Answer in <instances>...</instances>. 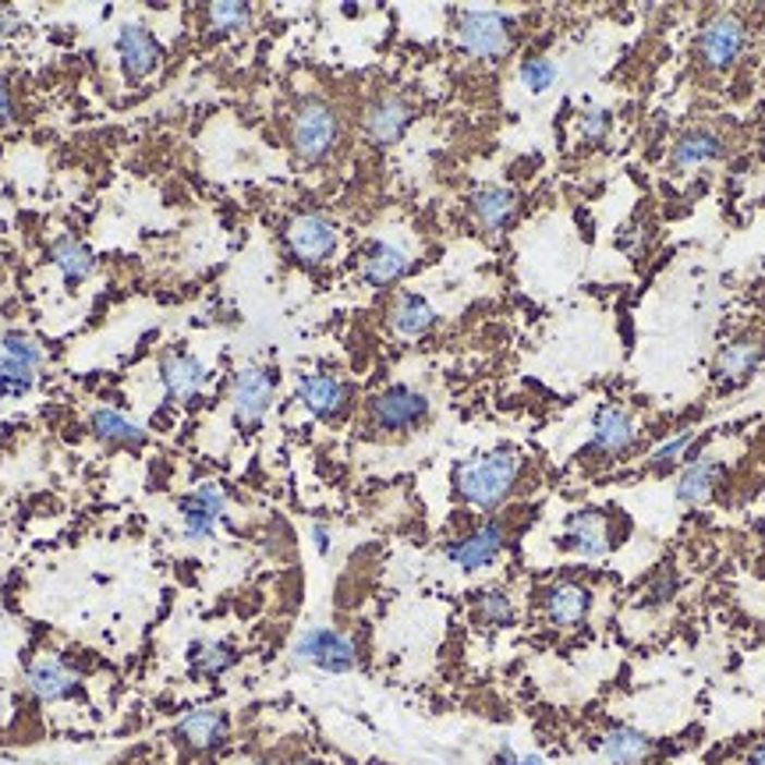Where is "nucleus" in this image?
<instances>
[{"mask_svg": "<svg viewBox=\"0 0 765 765\" xmlns=\"http://www.w3.org/2000/svg\"><path fill=\"white\" fill-rule=\"evenodd\" d=\"M425 418H429V397L408 382H397L368 401V425L379 433H408Z\"/></svg>", "mask_w": 765, "mask_h": 765, "instance_id": "7ed1b4c3", "label": "nucleus"}, {"mask_svg": "<svg viewBox=\"0 0 765 765\" xmlns=\"http://www.w3.org/2000/svg\"><path fill=\"white\" fill-rule=\"evenodd\" d=\"M291 765H326V762H319V758H294Z\"/></svg>", "mask_w": 765, "mask_h": 765, "instance_id": "a18cd8bd", "label": "nucleus"}, {"mask_svg": "<svg viewBox=\"0 0 765 765\" xmlns=\"http://www.w3.org/2000/svg\"><path fill=\"white\" fill-rule=\"evenodd\" d=\"M50 259H53V266L64 274V280H68V283L85 280V277L93 274V266H96L93 252L85 248L82 241H75V238H61V241H53Z\"/></svg>", "mask_w": 765, "mask_h": 765, "instance_id": "c85d7f7f", "label": "nucleus"}, {"mask_svg": "<svg viewBox=\"0 0 765 765\" xmlns=\"http://www.w3.org/2000/svg\"><path fill=\"white\" fill-rule=\"evenodd\" d=\"M408 266H411V259H408L404 248L390 245V241H373L365 252L362 277H365V283H373V288H390V283H397L408 274Z\"/></svg>", "mask_w": 765, "mask_h": 765, "instance_id": "4be33fe9", "label": "nucleus"}, {"mask_svg": "<svg viewBox=\"0 0 765 765\" xmlns=\"http://www.w3.org/2000/svg\"><path fill=\"white\" fill-rule=\"evenodd\" d=\"M521 475V453L518 450H493L458 464L453 472V486H458L461 500L478 510H496L500 507L514 482Z\"/></svg>", "mask_w": 765, "mask_h": 765, "instance_id": "f257e3e1", "label": "nucleus"}, {"mask_svg": "<svg viewBox=\"0 0 765 765\" xmlns=\"http://www.w3.org/2000/svg\"><path fill=\"white\" fill-rule=\"evenodd\" d=\"M652 737L634 727H614L603 737V755L614 765H645L652 758Z\"/></svg>", "mask_w": 765, "mask_h": 765, "instance_id": "b1692460", "label": "nucleus"}, {"mask_svg": "<svg viewBox=\"0 0 765 765\" xmlns=\"http://www.w3.org/2000/svg\"><path fill=\"white\" fill-rule=\"evenodd\" d=\"M160 379L170 401L178 404H192L206 387V365L189 351H167L160 362Z\"/></svg>", "mask_w": 765, "mask_h": 765, "instance_id": "4468645a", "label": "nucleus"}, {"mask_svg": "<svg viewBox=\"0 0 765 765\" xmlns=\"http://www.w3.org/2000/svg\"><path fill=\"white\" fill-rule=\"evenodd\" d=\"M291 656H294V663L316 666V670H326V673H351L354 666H359V645H354L344 631L308 628L294 642Z\"/></svg>", "mask_w": 765, "mask_h": 765, "instance_id": "20e7f679", "label": "nucleus"}, {"mask_svg": "<svg viewBox=\"0 0 765 765\" xmlns=\"http://www.w3.org/2000/svg\"><path fill=\"white\" fill-rule=\"evenodd\" d=\"M503 543H507V532L500 521H486L482 529L467 532L464 538H458L453 546H447V557L461 567V571H482V567H489L496 557L503 552Z\"/></svg>", "mask_w": 765, "mask_h": 765, "instance_id": "ddd939ff", "label": "nucleus"}, {"mask_svg": "<svg viewBox=\"0 0 765 765\" xmlns=\"http://www.w3.org/2000/svg\"><path fill=\"white\" fill-rule=\"evenodd\" d=\"M298 401H302L316 418L333 422L348 408V387L330 373H308L298 379Z\"/></svg>", "mask_w": 765, "mask_h": 765, "instance_id": "a211bd4d", "label": "nucleus"}, {"mask_svg": "<svg viewBox=\"0 0 765 765\" xmlns=\"http://www.w3.org/2000/svg\"><path fill=\"white\" fill-rule=\"evenodd\" d=\"M514 617H518L514 599L503 588H486L475 599V620L486 623V628H510Z\"/></svg>", "mask_w": 765, "mask_h": 765, "instance_id": "c756f323", "label": "nucleus"}, {"mask_svg": "<svg viewBox=\"0 0 765 765\" xmlns=\"http://www.w3.org/2000/svg\"><path fill=\"white\" fill-rule=\"evenodd\" d=\"M518 765H546V758L543 755H521Z\"/></svg>", "mask_w": 765, "mask_h": 765, "instance_id": "c03bdc74", "label": "nucleus"}, {"mask_svg": "<svg viewBox=\"0 0 765 765\" xmlns=\"http://www.w3.org/2000/svg\"><path fill=\"white\" fill-rule=\"evenodd\" d=\"M762 359H765V337H758V333L737 337L733 344L719 351L713 376H716L719 387H737V382H744L751 373H755Z\"/></svg>", "mask_w": 765, "mask_h": 765, "instance_id": "f3484780", "label": "nucleus"}, {"mask_svg": "<svg viewBox=\"0 0 765 765\" xmlns=\"http://www.w3.org/2000/svg\"><path fill=\"white\" fill-rule=\"evenodd\" d=\"M617 248H620V252H628V255H638V252H642V227H638V223L623 227V231L617 234Z\"/></svg>", "mask_w": 765, "mask_h": 765, "instance_id": "4c0bfd02", "label": "nucleus"}, {"mask_svg": "<svg viewBox=\"0 0 765 765\" xmlns=\"http://www.w3.org/2000/svg\"><path fill=\"white\" fill-rule=\"evenodd\" d=\"M89 425H93V433L99 439H107V444H142V439H146V429H142L135 418H127L124 411H118V408L93 411Z\"/></svg>", "mask_w": 765, "mask_h": 765, "instance_id": "cd10ccee", "label": "nucleus"}, {"mask_svg": "<svg viewBox=\"0 0 765 765\" xmlns=\"http://www.w3.org/2000/svg\"><path fill=\"white\" fill-rule=\"evenodd\" d=\"M209 22L217 33H241L252 22V8L238 4V0H227V4H212L209 8Z\"/></svg>", "mask_w": 765, "mask_h": 765, "instance_id": "2f4dec72", "label": "nucleus"}, {"mask_svg": "<svg viewBox=\"0 0 765 765\" xmlns=\"http://www.w3.org/2000/svg\"><path fill=\"white\" fill-rule=\"evenodd\" d=\"M748 47V25L737 19V14H716L713 22L702 28L699 36V53L708 68H730L733 61H741V53Z\"/></svg>", "mask_w": 765, "mask_h": 765, "instance_id": "0eeeda50", "label": "nucleus"}, {"mask_svg": "<svg viewBox=\"0 0 765 765\" xmlns=\"http://www.w3.org/2000/svg\"><path fill=\"white\" fill-rule=\"evenodd\" d=\"M390 323L401 337H422L425 330H433L436 308L425 302L422 294H401V298H397V305H393Z\"/></svg>", "mask_w": 765, "mask_h": 765, "instance_id": "bb28decb", "label": "nucleus"}, {"mask_svg": "<svg viewBox=\"0 0 765 765\" xmlns=\"http://www.w3.org/2000/svg\"><path fill=\"white\" fill-rule=\"evenodd\" d=\"M748 765H765V741L748 751Z\"/></svg>", "mask_w": 765, "mask_h": 765, "instance_id": "37998d69", "label": "nucleus"}, {"mask_svg": "<svg viewBox=\"0 0 765 765\" xmlns=\"http://www.w3.org/2000/svg\"><path fill=\"white\" fill-rule=\"evenodd\" d=\"M288 248L294 259H302L308 266L326 263L337 248V227L333 220H326L323 212H302L288 223Z\"/></svg>", "mask_w": 765, "mask_h": 765, "instance_id": "6e6552de", "label": "nucleus"}, {"mask_svg": "<svg viewBox=\"0 0 765 765\" xmlns=\"http://www.w3.org/2000/svg\"><path fill=\"white\" fill-rule=\"evenodd\" d=\"M174 737L192 751H212L231 737V716L220 713V708H198V713H189L178 722Z\"/></svg>", "mask_w": 765, "mask_h": 765, "instance_id": "6ab92c4d", "label": "nucleus"}, {"mask_svg": "<svg viewBox=\"0 0 765 765\" xmlns=\"http://www.w3.org/2000/svg\"><path fill=\"white\" fill-rule=\"evenodd\" d=\"M227 510V489L220 482H203L192 496L181 500V529L189 543H203L217 532V521Z\"/></svg>", "mask_w": 765, "mask_h": 765, "instance_id": "1a4fd4ad", "label": "nucleus"}, {"mask_svg": "<svg viewBox=\"0 0 765 765\" xmlns=\"http://www.w3.org/2000/svg\"><path fill=\"white\" fill-rule=\"evenodd\" d=\"M340 142V118L337 110L326 104V99L312 96L298 107L294 121H291V146L298 153V160L305 163H323L326 156L333 153Z\"/></svg>", "mask_w": 765, "mask_h": 765, "instance_id": "f03ea898", "label": "nucleus"}, {"mask_svg": "<svg viewBox=\"0 0 765 765\" xmlns=\"http://www.w3.org/2000/svg\"><path fill=\"white\" fill-rule=\"evenodd\" d=\"M28 691L36 694L39 702H64L78 691L82 677L71 663H64L61 656H39L25 673Z\"/></svg>", "mask_w": 765, "mask_h": 765, "instance_id": "f8f14e48", "label": "nucleus"}, {"mask_svg": "<svg viewBox=\"0 0 765 765\" xmlns=\"http://www.w3.org/2000/svg\"><path fill=\"white\" fill-rule=\"evenodd\" d=\"M677 585H680V581H677V574H673V571H659L656 578L648 581V588L642 592V603H638V606H645V609H652V606H666V603H670L673 595H677Z\"/></svg>", "mask_w": 765, "mask_h": 765, "instance_id": "f704fd0d", "label": "nucleus"}, {"mask_svg": "<svg viewBox=\"0 0 765 765\" xmlns=\"http://www.w3.org/2000/svg\"><path fill=\"white\" fill-rule=\"evenodd\" d=\"M560 546L581 552V557H592V560L606 557L609 546H614V535H609V521H606L603 510L585 507V510H578V514L567 518Z\"/></svg>", "mask_w": 765, "mask_h": 765, "instance_id": "9b49d317", "label": "nucleus"}, {"mask_svg": "<svg viewBox=\"0 0 765 765\" xmlns=\"http://www.w3.org/2000/svg\"><path fill=\"white\" fill-rule=\"evenodd\" d=\"M19 28H22V19H19V14H14L11 8H0V39H4V36H14V33H19Z\"/></svg>", "mask_w": 765, "mask_h": 765, "instance_id": "58836bf2", "label": "nucleus"}, {"mask_svg": "<svg viewBox=\"0 0 765 765\" xmlns=\"http://www.w3.org/2000/svg\"><path fill=\"white\" fill-rule=\"evenodd\" d=\"M11 89H8V82L4 78H0V121H8L11 118Z\"/></svg>", "mask_w": 765, "mask_h": 765, "instance_id": "a19ab883", "label": "nucleus"}, {"mask_svg": "<svg viewBox=\"0 0 765 765\" xmlns=\"http://www.w3.org/2000/svg\"><path fill=\"white\" fill-rule=\"evenodd\" d=\"M238 663V648L220 638H198L189 648V673L195 680H217Z\"/></svg>", "mask_w": 765, "mask_h": 765, "instance_id": "5701e85b", "label": "nucleus"}, {"mask_svg": "<svg viewBox=\"0 0 765 765\" xmlns=\"http://www.w3.org/2000/svg\"><path fill=\"white\" fill-rule=\"evenodd\" d=\"M521 82H524V89L546 93L549 85L557 82V64L546 61V57H532V61L521 64Z\"/></svg>", "mask_w": 765, "mask_h": 765, "instance_id": "72a5a7b5", "label": "nucleus"}, {"mask_svg": "<svg viewBox=\"0 0 765 765\" xmlns=\"http://www.w3.org/2000/svg\"><path fill=\"white\" fill-rule=\"evenodd\" d=\"M252 765H266V762H252Z\"/></svg>", "mask_w": 765, "mask_h": 765, "instance_id": "49530a36", "label": "nucleus"}, {"mask_svg": "<svg viewBox=\"0 0 765 765\" xmlns=\"http://www.w3.org/2000/svg\"><path fill=\"white\" fill-rule=\"evenodd\" d=\"M274 376L266 373L263 365H245L234 376V390H231V408H234V422L245 433L259 429L269 404H274Z\"/></svg>", "mask_w": 765, "mask_h": 765, "instance_id": "423d86ee", "label": "nucleus"}, {"mask_svg": "<svg viewBox=\"0 0 765 765\" xmlns=\"http://www.w3.org/2000/svg\"><path fill=\"white\" fill-rule=\"evenodd\" d=\"M118 53H121V64H124V75L138 82L156 71L160 64V42L149 33L142 22H127L121 25V36H118Z\"/></svg>", "mask_w": 765, "mask_h": 765, "instance_id": "dca6fc26", "label": "nucleus"}, {"mask_svg": "<svg viewBox=\"0 0 765 765\" xmlns=\"http://www.w3.org/2000/svg\"><path fill=\"white\" fill-rule=\"evenodd\" d=\"M638 447V425L623 408L603 404L592 418V450L606 453V458H623Z\"/></svg>", "mask_w": 765, "mask_h": 765, "instance_id": "9d476101", "label": "nucleus"}, {"mask_svg": "<svg viewBox=\"0 0 765 765\" xmlns=\"http://www.w3.org/2000/svg\"><path fill=\"white\" fill-rule=\"evenodd\" d=\"M458 36L467 53L482 57V61H496L510 50V19L500 11H461Z\"/></svg>", "mask_w": 765, "mask_h": 765, "instance_id": "39448f33", "label": "nucleus"}, {"mask_svg": "<svg viewBox=\"0 0 765 765\" xmlns=\"http://www.w3.org/2000/svg\"><path fill=\"white\" fill-rule=\"evenodd\" d=\"M588 606H592V595L585 585H578V581H557V585H549L543 595L546 617L549 623H557V628H578V623L588 617Z\"/></svg>", "mask_w": 765, "mask_h": 765, "instance_id": "aec40b11", "label": "nucleus"}, {"mask_svg": "<svg viewBox=\"0 0 765 765\" xmlns=\"http://www.w3.org/2000/svg\"><path fill=\"white\" fill-rule=\"evenodd\" d=\"M33 382H36V368L0 354V397H22L33 390Z\"/></svg>", "mask_w": 765, "mask_h": 765, "instance_id": "7c9ffc66", "label": "nucleus"}, {"mask_svg": "<svg viewBox=\"0 0 765 765\" xmlns=\"http://www.w3.org/2000/svg\"><path fill=\"white\" fill-rule=\"evenodd\" d=\"M411 118H415V110H411L408 99L387 93L365 110V135L373 138L376 146H393V142L408 132Z\"/></svg>", "mask_w": 765, "mask_h": 765, "instance_id": "2eb2a0df", "label": "nucleus"}, {"mask_svg": "<svg viewBox=\"0 0 765 765\" xmlns=\"http://www.w3.org/2000/svg\"><path fill=\"white\" fill-rule=\"evenodd\" d=\"M493 765H518V755H514V748H510V744H500V748H496V755H493Z\"/></svg>", "mask_w": 765, "mask_h": 765, "instance_id": "ea45409f", "label": "nucleus"}, {"mask_svg": "<svg viewBox=\"0 0 765 765\" xmlns=\"http://www.w3.org/2000/svg\"><path fill=\"white\" fill-rule=\"evenodd\" d=\"M312 538H316V549L319 552L330 549V532H326V524H316V529H312Z\"/></svg>", "mask_w": 765, "mask_h": 765, "instance_id": "79ce46f5", "label": "nucleus"}, {"mask_svg": "<svg viewBox=\"0 0 765 765\" xmlns=\"http://www.w3.org/2000/svg\"><path fill=\"white\" fill-rule=\"evenodd\" d=\"M719 478H722L719 458H691L677 478V500L688 503V507L705 503L708 496H713V489L719 486Z\"/></svg>", "mask_w": 765, "mask_h": 765, "instance_id": "412c9836", "label": "nucleus"}, {"mask_svg": "<svg viewBox=\"0 0 765 765\" xmlns=\"http://www.w3.org/2000/svg\"><path fill=\"white\" fill-rule=\"evenodd\" d=\"M472 206H475L478 223L486 227V231H503L518 212V195L503 189V184H486V189L475 192Z\"/></svg>", "mask_w": 765, "mask_h": 765, "instance_id": "393cba45", "label": "nucleus"}, {"mask_svg": "<svg viewBox=\"0 0 765 765\" xmlns=\"http://www.w3.org/2000/svg\"><path fill=\"white\" fill-rule=\"evenodd\" d=\"M0 348H4L8 359L22 362V365H28V368H39V365H42V351H39L25 333H8L4 344H0Z\"/></svg>", "mask_w": 765, "mask_h": 765, "instance_id": "c9c22d12", "label": "nucleus"}, {"mask_svg": "<svg viewBox=\"0 0 765 765\" xmlns=\"http://www.w3.org/2000/svg\"><path fill=\"white\" fill-rule=\"evenodd\" d=\"M609 124H614L609 110L592 107V110H585V118H581V135H585L588 142H603L609 135Z\"/></svg>", "mask_w": 765, "mask_h": 765, "instance_id": "e433bc0d", "label": "nucleus"}, {"mask_svg": "<svg viewBox=\"0 0 765 765\" xmlns=\"http://www.w3.org/2000/svg\"><path fill=\"white\" fill-rule=\"evenodd\" d=\"M694 444H699V433H684V436H673L670 444H663L656 453H652V467H656V472H666V467H673V464H680L684 458H691V450H694Z\"/></svg>", "mask_w": 765, "mask_h": 765, "instance_id": "473e14b6", "label": "nucleus"}, {"mask_svg": "<svg viewBox=\"0 0 765 765\" xmlns=\"http://www.w3.org/2000/svg\"><path fill=\"white\" fill-rule=\"evenodd\" d=\"M722 156V138L708 127H691L677 138L673 146V167H699L708 160H719Z\"/></svg>", "mask_w": 765, "mask_h": 765, "instance_id": "a878e982", "label": "nucleus"}]
</instances>
